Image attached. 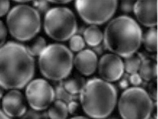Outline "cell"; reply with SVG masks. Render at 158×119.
Returning a JSON list of instances; mask_svg holds the SVG:
<instances>
[{"label":"cell","mask_w":158,"mask_h":119,"mask_svg":"<svg viewBox=\"0 0 158 119\" xmlns=\"http://www.w3.org/2000/svg\"><path fill=\"white\" fill-rule=\"evenodd\" d=\"M34 72L33 57L24 46L9 42L0 47V86L22 89L29 83Z\"/></svg>","instance_id":"1"},{"label":"cell","mask_w":158,"mask_h":119,"mask_svg":"<svg viewBox=\"0 0 158 119\" xmlns=\"http://www.w3.org/2000/svg\"><path fill=\"white\" fill-rule=\"evenodd\" d=\"M103 39L104 46L109 51L126 58L139 48L142 40V30L132 18L119 16L109 23Z\"/></svg>","instance_id":"2"},{"label":"cell","mask_w":158,"mask_h":119,"mask_svg":"<svg viewBox=\"0 0 158 119\" xmlns=\"http://www.w3.org/2000/svg\"><path fill=\"white\" fill-rule=\"evenodd\" d=\"M115 86L103 80L94 78L86 82L80 93V101L85 113L91 118L108 117L116 105Z\"/></svg>","instance_id":"3"},{"label":"cell","mask_w":158,"mask_h":119,"mask_svg":"<svg viewBox=\"0 0 158 119\" xmlns=\"http://www.w3.org/2000/svg\"><path fill=\"white\" fill-rule=\"evenodd\" d=\"M73 56L70 50L60 44L46 47L40 54L41 72L48 79L59 81L67 78L73 68Z\"/></svg>","instance_id":"4"},{"label":"cell","mask_w":158,"mask_h":119,"mask_svg":"<svg viewBox=\"0 0 158 119\" xmlns=\"http://www.w3.org/2000/svg\"><path fill=\"white\" fill-rule=\"evenodd\" d=\"M7 23L12 35L22 41L33 38L40 28L39 13L27 5H19L13 8L8 15Z\"/></svg>","instance_id":"5"},{"label":"cell","mask_w":158,"mask_h":119,"mask_svg":"<svg viewBox=\"0 0 158 119\" xmlns=\"http://www.w3.org/2000/svg\"><path fill=\"white\" fill-rule=\"evenodd\" d=\"M118 110L123 119H149L153 109L147 92L139 87L127 89L118 101Z\"/></svg>","instance_id":"6"},{"label":"cell","mask_w":158,"mask_h":119,"mask_svg":"<svg viewBox=\"0 0 158 119\" xmlns=\"http://www.w3.org/2000/svg\"><path fill=\"white\" fill-rule=\"evenodd\" d=\"M44 25L48 35L59 41L71 38L77 29L74 14L65 8H53L48 11L45 16Z\"/></svg>","instance_id":"7"},{"label":"cell","mask_w":158,"mask_h":119,"mask_svg":"<svg viewBox=\"0 0 158 119\" xmlns=\"http://www.w3.org/2000/svg\"><path fill=\"white\" fill-rule=\"evenodd\" d=\"M117 1H77L75 6L82 19L89 24H102L110 19L116 10Z\"/></svg>","instance_id":"8"},{"label":"cell","mask_w":158,"mask_h":119,"mask_svg":"<svg viewBox=\"0 0 158 119\" xmlns=\"http://www.w3.org/2000/svg\"><path fill=\"white\" fill-rule=\"evenodd\" d=\"M28 103L36 110H44L52 104L55 97L54 90L44 80L37 79L31 82L26 89Z\"/></svg>","instance_id":"9"},{"label":"cell","mask_w":158,"mask_h":119,"mask_svg":"<svg viewBox=\"0 0 158 119\" xmlns=\"http://www.w3.org/2000/svg\"><path fill=\"white\" fill-rule=\"evenodd\" d=\"M98 73L102 80L106 82H114L123 75V61L118 56L106 54L100 59L98 64Z\"/></svg>","instance_id":"10"},{"label":"cell","mask_w":158,"mask_h":119,"mask_svg":"<svg viewBox=\"0 0 158 119\" xmlns=\"http://www.w3.org/2000/svg\"><path fill=\"white\" fill-rule=\"evenodd\" d=\"M157 0L138 1L135 3L133 10L137 19L143 26L154 27L157 24Z\"/></svg>","instance_id":"11"},{"label":"cell","mask_w":158,"mask_h":119,"mask_svg":"<svg viewBox=\"0 0 158 119\" xmlns=\"http://www.w3.org/2000/svg\"><path fill=\"white\" fill-rule=\"evenodd\" d=\"M2 106L5 114L11 117H21L26 110L24 97L16 89L11 90L5 95L2 99Z\"/></svg>","instance_id":"12"},{"label":"cell","mask_w":158,"mask_h":119,"mask_svg":"<svg viewBox=\"0 0 158 119\" xmlns=\"http://www.w3.org/2000/svg\"><path fill=\"white\" fill-rule=\"evenodd\" d=\"M74 64L79 72L85 76H89L95 72L98 65L97 54L91 50H82L76 56Z\"/></svg>","instance_id":"13"},{"label":"cell","mask_w":158,"mask_h":119,"mask_svg":"<svg viewBox=\"0 0 158 119\" xmlns=\"http://www.w3.org/2000/svg\"><path fill=\"white\" fill-rule=\"evenodd\" d=\"M85 80L78 74H74L64 81L63 86L65 90L70 94L80 93L85 86Z\"/></svg>","instance_id":"14"},{"label":"cell","mask_w":158,"mask_h":119,"mask_svg":"<svg viewBox=\"0 0 158 119\" xmlns=\"http://www.w3.org/2000/svg\"><path fill=\"white\" fill-rule=\"evenodd\" d=\"M139 71V75L142 79L146 81L153 80L157 76V63L151 59L143 60Z\"/></svg>","instance_id":"15"},{"label":"cell","mask_w":158,"mask_h":119,"mask_svg":"<svg viewBox=\"0 0 158 119\" xmlns=\"http://www.w3.org/2000/svg\"><path fill=\"white\" fill-rule=\"evenodd\" d=\"M84 40L89 46L96 47L101 43L103 35L99 28L95 26H89L85 30Z\"/></svg>","instance_id":"16"},{"label":"cell","mask_w":158,"mask_h":119,"mask_svg":"<svg viewBox=\"0 0 158 119\" xmlns=\"http://www.w3.org/2000/svg\"><path fill=\"white\" fill-rule=\"evenodd\" d=\"M67 105L61 100H57L49 107L48 114L51 119H66L68 115Z\"/></svg>","instance_id":"17"},{"label":"cell","mask_w":158,"mask_h":119,"mask_svg":"<svg viewBox=\"0 0 158 119\" xmlns=\"http://www.w3.org/2000/svg\"><path fill=\"white\" fill-rule=\"evenodd\" d=\"M142 39L147 50L151 52H156L157 51V31L156 28L152 27L148 29Z\"/></svg>","instance_id":"18"},{"label":"cell","mask_w":158,"mask_h":119,"mask_svg":"<svg viewBox=\"0 0 158 119\" xmlns=\"http://www.w3.org/2000/svg\"><path fill=\"white\" fill-rule=\"evenodd\" d=\"M143 60L140 56L134 54L125 58L124 61V69L128 73L132 74L137 73L140 68Z\"/></svg>","instance_id":"19"},{"label":"cell","mask_w":158,"mask_h":119,"mask_svg":"<svg viewBox=\"0 0 158 119\" xmlns=\"http://www.w3.org/2000/svg\"><path fill=\"white\" fill-rule=\"evenodd\" d=\"M46 45L45 39L39 36L31 42L28 44L27 50L31 56L40 55L46 48Z\"/></svg>","instance_id":"20"},{"label":"cell","mask_w":158,"mask_h":119,"mask_svg":"<svg viewBox=\"0 0 158 119\" xmlns=\"http://www.w3.org/2000/svg\"><path fill=\"white\" fill-rule=\"evenodd\" d=\"M85 46L84 39L80 35H74L70 38V47L72 51L78 52L81 51Z\"/></svg>","instance_id":"21"},{"label":"cell","mask_w":158,"mask_h":119,"mask_svg":"<svg viewBox=\"0 0 158 119\" xmlns=\"http://www.w3.org/2000/svg\"><path fill=\"white\" fill-rule=\"evenodd\" d=\"M147 93L152 100L156 101L157 99V81L156 79L153 80L148 85Z\"/></svg>","instance_id":"22"},{"label":"cell","mask_w":158,"mask_h":119,"mask_svg":"<svg viewBox=\"0 0 158 119\" xmlns=\"http://www.w3.org/2000/svg\"><path fill=\"white\" fill-rule=\"evenodd\" d=\"M135 3L132 1H121L120 8L121 11L124 13H131L133 10Z\"/></svg>","instance_id":"23"},{"label":"cell","mask_w":158,"mask_h":119,"mask_svg":"<svg viewBox=\"0 0 158 119\" xmlns=\"http://www.w3.org/2000/svg\"><path fill=\"white\" fill-rule=\"evenodd\" d=\"M142 80L139 74L137 73L131 74L129 77L130 83L135 86H138L140 85L142 83Z\"/></svg>","instance_id":"24"},{"label":"cell","mask_w":158,"mask_h":119,"mask_svg":"<svg viewBox=\"0 0 158 119\" xmlns=\"http://www.w3.org/2000/svg\"><path fill=\"white\" fill-rule=\"evenodd\" d=\"M7 30L5 25L0 20V47L5 43L7 36Z\"/></svg>","instance_id":"25"},{"label":"cell","mask_w":158,"mask_h":119,"mask_svg":"<svg viewBox=\"0 0 158 119\" xmlns=\"http://www.w3.org/2000/svg\"><path fill=\"white\" fill-rule=\"evenodd\" d=\"M10 6L9 1H0V17L3 16L7 13Z\"/></svg>","instance_id":"26"},{"label":"cell","mask_w":158,"mask_h":119,"mask_svg":"<svg viewBox=\"0 0 158 119\" xmlns=\"http://www.w3.org/2000/svg\"><path fill=\"white\" fill-rule=\"evenodd\" d=\"M80 107L79 103L76 101H71L69 103L67 106L69 113L71 114H76L78 111Z\"/></svg>","instance_id":"27"},{"label":"cell","mask_w":158,"mask_h":119,"mask_svg":"<svg viewBox=\"0 0 158 119\" xmlns=\"http://www.w3.org/2000/svg\"><path fill=\"white\" fill-rule=\"evenodd\" d=\"M129 78L123 77L121 79L118 83V85L120 89H127L129 85Z\"/></svg>","instance_id":"28"},{"label":"cell","mask_w":158,"mask_h":119,"mask_svg":"<svg viewBox=\"0 0 158 119\" xmlns=\"http://www.w3.org/2000/svg\"><path fill=\"white\" fill-rule=\"evenodd\" d=\"M35 6L39 8L40 10H44L47 8L48 6L47 2H45L44 1H40L39 2L36 1V2L35 3Z\"/></svg>","instance_id":"29"},{"label":"cell","mask_w":158,"mask_h":119,"mask_svg":"<svg viewBox=\"0 0 158 119\" xmlns=\"http://www.w3.org/2000/svg\"><path fill=\"white\" fill-rule=\"evenodd\" d=\"M94 53H97L98 54H102L103 51V48L102 46L99 45L94 47Z\"/></svg>","instance_id":"30"},{"label":"cell","mask_w":158,"mask_h":119,"mask_svg":"<svg viewBox=\"0 0 158 119\" xmlns=\"http://www.w3.org/2000/svg\"><path fill=\"white\" fill-rule=\"evenodd\" d=\"M0 119H10V118L5 113L0 110Z\"/></svg>","instance_id":"31"},{"label":"cell","mask_w":158,"mask_h":119,"mask_svg":"<svg viewBox=\"0 0 158 119\" xmlns=\"http://www.w3.org/2000/svg\"><path fill=\"white\" fill-rule=\"evenodd\" d=\"M50 1V2L57 3L66 4L70 2L71 1Z\"/></svg>","instance_id":"32"},{"label":"cell","mask_w":158,"mask_h":119,"mask_svg":"<svg viewBox=\"0 0 158 119\" xmlns=\"http://www.w3.org/2000/svg\"><path fill=\"white\" fill-rule=\"evenodd\" d=\"M70 119H89L88 118H87L86 117H73Z\"/></svg>","instance_id":"33"},{"label":"cell","mask_w":158,"mask_h":119,"mask_svg":"<svg viewBox=\"0 0 158 119\" xmlns=\"http://www.w3.org/2000/svg\"><path fill=\"white\" fill-rule=\"evenodd\" d=\"M102 119H118L117 117H107L105 118Z\"/></svg>","instance_id":"34"},{"label":"cell","mask_w":158,"mask_h":119,"mask_svg":"<svg viewBox=\"0 0 158 119\" xmlns=\"http://www.w3.org/2000/svg\"><path fill=\"white\" fill-rule=\"evenodd\" d=\"M156 119V118H151V119Z\"/></svg>","instance_id":"35"}]
</instances>
